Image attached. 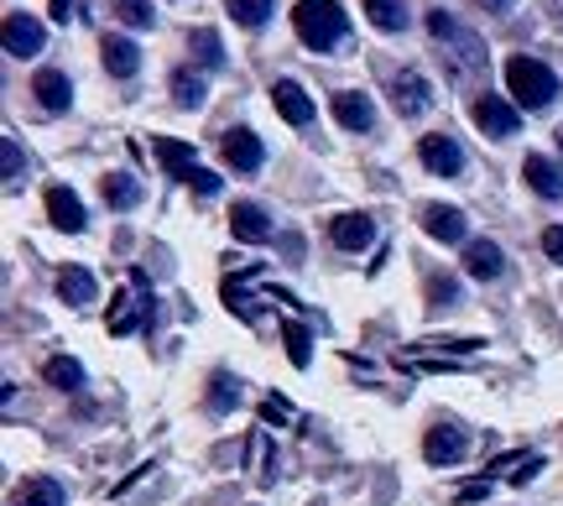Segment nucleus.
Here are the masks:
<instances>
[{"mask_svg": "<svg viewBox=\"0 0 563 506\" xmlns=\"http://www.w3.org/2000/svg\"><path fill=\"white\" fill-rule=\"evenodd\" d=\"M428 32L443 42V68H449V79L454 84L481 79L485 74V47H481V37H475L470 26H460L449 11H433V16H428Z\"/></svg>", "mask_w": 563, "mask_h": 506, "instance_id": "obj_1", "label": "nucleus"}, {"mask_svg": "<svg viewBox=\"0 0 563 506\" xmlns=\"http://www.w3.org/2000/svg\"><path fill=\"white\" fill-rule=\"evenodd\" d=\"M506 95L522 105V110H548V105L559 100V74L548 63L517 53V58L506 63Z\"/></svg>", "mask_w": 563, "mask_h": 506, "instance_id": "obj_2", "label": "nucleus"}, {"mask_svg": "<svg viewBox=\"0 0 563 506\" xmlns=\"http://www.w3.org/2000/svg\"><path fill=\"white\" fill-rule=\"evenodd\" d=\"M292 26H298V37L308 42L313 53H329V47H340V42H344V32H350V16H344L340 0H298Z\"/></svg>", "mask_w": 563, "mask_h": 506, "instance_id": "obj_3", "label": "nucleus"}, {"mask_svg": "<svg viewBox=\"0 0 563 506\" xmlns=\"http://www.w3.org/2000/svg\"><path fill=\"white\" fill-rule=\"evenodd\" d=\"M470 121L481 125L490 142H506V136H517L522 116H517V105H506L501 95H481V100L470 105Z\"/></svg>", "mask_w": 563, "mask_h": 506, "instance_id": "obj_4", "label": "nucleus"}, {"mask_svg": "<svg viewBox=\"0 0 563 506\" xmlns=\"http://www.w3.org/2000/svg\"><path fill=\"white\" fill-rule=\"evenodd\" d=\"M464 449H470V439H464L460 424H433L428 439H422V460L428 465H460Z\"/></svg>", "mask_w": 563, "mask_h": 506, "instance_id": "obj_5", "label": "nucleus"}, {"mask_svg": "<svg viewBox=\"0 0 563 506\" xmlns=\"http://www.w3.org/2000/svg\"><path fill=\"white\" fill-rule=\"evenodd\" d=\"M47 32H42V21H32L26 11H5V53L11 58H37Z\"/></svg>", "mask_w": 563, "mask_h": 506, "instance_id": "obj_6", "label": "nucleus"}, {"mask_svg": "<svg viewBox=\"0 0 563 506\" xmlns=\"http://www.w3.org/2000/svg\"><path fill=\"white\" fill-rule=\"evenodd\" d=\"M418 157L428 173H439V178H460L464 173V152L454 136H422L418 142Z\"/></svg>", "mask_w": 563, "mask_h": 506, "instance_id": "obj_7", "label": "nucleus"}, {"mask_svg": "<svg viewBox=\"0 0 563 506\" xmlns=\"http://www.w3.org/2000/svg\"><path fill=\"white\" fill-rule=\"evenodd\" d=\"M220 152H224V163L235 167V173H256V167L266 163L262 136H256V131H224Z\"/></svg>", "mask_w": 563, "mask_h": 506, "instance_id": "obj_8", "label": "nucleus"}, {"mask_svg": "<svg viewBox=\"0 0 563 506\" xmlns=\"http://www.w3.org/2000/svg\"><path fill=\"white\" fill-rule=\"evenodd\" d=\"M230 230H235V241H245V245L272 241V220H266L262 204H251V199H241L230 209Z\"/></svg>", "mask_w": 563, "mask_h": 506, "instance_id": "obj_9", "label": "nucleus"}, {"mask_svg": "<svg viewBox=\"0 0 563 506\" xmlns=\"http://www.w3.org/2000/svg\"><path fill=\"white\" fill-rule=\"evenodd\" d=\"M391 100H397V110H402V116H422V110L433 105V89H428V79H422L418 68H402V74H397V84H391Z\"/></svg>", "mask_w": 563, "mask_h": 506, "instance_id": "obj_10", "label": "nucleus"}, {"mask_svg": "<svg viewBox=\"0 0 563 506\" xmlns=\"http://www.w3.org/2000/svg\"><path fill=\"white\" fill-rule=\"evenodd\" d=\"M272 105L282 110V121H287V125H308V121H313V100H308V95H302V84H292V79L272 84Z\"/></svg>", "mask_w": 563, "mask_h": 506, "instance_id": "obj_11", "label": "nucleus"}, {"mask_svg": "<svg viewBox=\"0 0 563 506\" xmlns=\"http://www.w3.org/2000/svg\"><path fill=\"white\" fill-rule=\"evenodd\" d=\"M464 272H470V277H481V283H496V277L506 272L501 245L496 241H470L464 245Z\"/></svg>", "mask_w": 563, "mask_h": 506, "instance_id": "obj_12", "label": "nucleus"}, {"mask_svg": "<svg viewBox=\"0 0 563 506\" xmlns=\"http://www.w3.org/2000/svg\"><path fill=\"white\" fill-rule=\"evenodd\" d=\"M32 95H37L42 110H68L74 105V84H68V74H58V68H42L37 79H32Z\"/></svg>", "mask_w": 563, "mask_h": 506, "instance_id": "obj_13", "label": "nucleus"}, {"mask_svg": "<svg viewBox=\"0 0 563 506\" xmlns=\"http://www.w3.org/2000/svg\"><path fill=\"white\" fill-rule=\"evenodd\" d=\"M334 121H340L344 131H371V125H376V105L365 100V95H355V89H340V95H334Z\"/></svg>", "mask_w": 563, "mask_h": 506, "instance_id": "obj_14", "label": "nucleus"}, {"mask_svg": "<svg viewBox=\"0 0 563 506\" xmlns=\"http://www.w3.org/2000/svg\"><path fill=\"white\" fill-rule=\"evenodd\" d=\"M329 235L340 251H365V245L376 241V220L371 215H340V220L329 224Z\"/></svg>", "mask_w": 563, "mask_h": 506, "instance_id": "obj_15", "label": "nucleus"}, {"mask_svg": "<svg viewBox=\"0 0 563 506\" xmlns=\"http://www.w3.org/2000/svg\"><path fill=\"white\" fill-rule=\"evenodd\" d=\"M47 215H53V224H58V230H68V235H79L84 224H89L79 194H68V188H47Z\"/></svg>", "mask_w": 563, "mask_h": 506, "instance_id": "obj_16", "label": "nucleus"}, {"mask_svg": "<svg viewBox=\"0 0 563 506\" xmlns=\"http://www.w3.org/2000/svg\"><path fill=\"white\" fill-rule=\"evenodd\" d=\"M100 58H104V68H110L115 79H136L141 47H136L131 37H104V42H100Z\"/></svg>", "mask_w": 563, "mask_h": 506, "instance_id": "obj_17", "label": "nucleus"}, {"mask_svg": "<svg viewBox=\"0 0 563 506\" xmlns=\"http://www.w3.org/2000/svg\"><path fill=\"white\" fill-rule=\"evenodd\" d=\"M422 230H428L433 241L454 245V241H464V215L449 209V204H428V209H422Z\"/></svg>", "mask_w": 563, "mask_h": 506, "instance_id": "obj_18", "label": "nucleus"}, {"mask_svg": "<svg viewBox=\"0 0 563 506\" xmlns=\"http://www.w3.org/2000/svg\"><path fill=\"white\" fill-rule=\"evenodd\" d=\"M152 152H157V163L167 167L173 178H183V183H188V173H199V163H194V146L178 142V136H157V142H152Z\"/></svg>", "mask_w": 563, "mask_h": 506, "instance_id": "obj_19", "label": "nucleus"}, {"mask_svg": "<svg viewBox=\"0 0 563 506\" xmlns=\"http://www.w3.org/2000/svg\"><path fill=\"white\" fill-rule=\"evenodd\" d=\"M522 178H527V188H532L538 199H563V173L548 163V157H527Z\"/></svg>", "mask_w": 563, "mask_h": 506, "instance_id": "obj_20", "label": "nucleus"}, {"mask_svg": "<svg viewBox=\"0 0 563 506\" xmlns=\"http://www.w3.org/2000/svg\"><path fill=\"white\" fill-rule=\"evenodd\" d=\"M11 506H63V486L53 475H26L11 496Z\"/></svg>", "mask_w": 563, "mask_h": 506, "instance_id": "obj_21", "label": "nucleus"}, {"mask_svg": "<svg viewBox=\"0 0 563 506\" xmlns=\"http://www.w3.org/2000/svg\"><path fill=\"white\" fill-rule=\"evenodd\" d=\"M58 298L63 304H74V308L95 304V277H89L84 266H63L58 272Z\"/></svg>", "mask_w": 563, "mask_h": 506, "instance_id": "obj_22", "label": "nucleus"}, {"mask_svg": "<svg viewBox=\"0 0 563 506\" xmlns=\"http://www.w3.org/2000/svg\"><path fill=\"white\" fill-rule=\"evenodd\" d=\"M131 287L141 293V266L131 272ZM136 293H121V298H115V308H110V334H131V329L141 324V304H136Z\"/></svg>", "mask_w": 563, "mask_h": 506, "instance_id": "obj_23", "label": "nucleus"}, {"mask_svg": "<svg viewBox=\"0 0 563 506\" xmlns=\"http://www.w3.org/2000/svg\"><path fill=\"white\" fill-rule=\"evenodd\" d=\"M104 204H110V209H136L141 183L131 178V173H110V178H104Z\"/></svg>", "mask_w": 563, "mask_h": 506, "instance_id": "obj_24", "label": "nucleus"}, {"mask_svg": "<svg viewBox=\"0 0 563 506\" xmlns=\"http://www.w3.org/2000/svg\"><path fill=\"white\" fill-rule=\"evenodd\" d=\"M235 403H241V382L230 371H214L209 376V413H230Z\"/></svg>", "mask_w": 563, "mask_h": 506, "instance_id": "obj_25", "label": "nucleus"}, {"mask_svg": "<svg viewBox=\"0 0 563 506\" xmlns=\"http://www.w3.org/2000/svg\"><path fill=\"white\" fill-rule=\"evenodd\" d=\"M42 371H47V382L58 386V392H79V386H84V365L68 361V355H53Z\"/></svg>", "mask_w": 563, "mask_h": 506, "instance_id": "obj_26", "label": "nucleus"}, {"mask_svg": "<svg viewBox=\"0 0 563 506\" xmlns=\"http://www.w3.org/2000/svg\"><path fill=\"white\" fill-rule=\"evenodd\" d=\"M365 16L376 21L382 32H402V26H407V11H402V0H365Z\"/></svg>", "mask_w": 563, "mask_h": 506, "instance_id": "obj_27", "label": "nucleus"}, {"mask_svg": "<svg viewBox=\"0 0 563 506\" xmlns=\"http://www.w3.org/2000/svg\"><path fill=\"white\" fill-rule=\"evenodd\" d=\"M173 100H178L183 110H199V105H203V79H199V74L178 68V74H173Z\"/></svg>", "mask_w": 563, "mask_h": 506, "instance_id": "obj_28", "label": "nucleus"}, {"mask_svg": "<svg viewBox=\"0 0 563 506\" xmlns=\"http://www.w3.org/2000/svg\"><path fill=\"white\" fill-rule=\"evenodd\" d=\"M224 11L241 21V26H266V16H272V0H224Z\"/></svg>", "mask_w": 563, "mask_h": 506, "instance_id": "obj_29", "label": "nucleus"}, {"mask_svg": "<svg viewBox=\"0 0 563 506\" xmlns=\"http://www.w3.org/2000/svg\"><path fill=\"white\" fill-rule=\"evenodd\" d=\"M282 340H287V355H292V365H308V355H313V350H308V344H313V334H308L298 319H287V324H282Z\"/></svg>", "mask_w": 563, "mask_h": 506, "instance_id": "obj_30", "label": "nucleus"}, {"mask_svg": "<svg viewBox=\"0 0 563 506\" xmlns=\"http://www.w3.org/2000/svg\"><path fill=\"white\" fill-rule=\"evenodd\" d=\"M194 53H199V63H203V68H224L220 32H209V26H199V32H194Z\"/></svg>", "mask_w": 563, "mask_h": 506, "instance_id": "obj_31", "label": "nucleus"}, {"mask_svg": "<svg viewBox=\"0 0 563 506\" xmlns=\"http://www.w3.org/2000/svg\"><path fill=\"white\" fill-rule=\"evenodd\" d=\"M110 16H121L125 26H152V0H110Z\"/></svg>", "mask_w": 563, "mask_h": 506, "instance_id": "obj_32", "label": "nucleus"}, {"mask_svg": "<svg viewBox=\"0 0 563 506\" xmlns=\"http://www.w3.org/2000/svg\"><path fill=\"white\" fill-rule=\"evenodd\" d=\"M0 157H5V188H16L21 183V146H16V136H5V142H0Z\"/></svg>", "mask_w": 563, "mask_h": 506, "instance_id": "obj_33", "label": "nucleus"}, {"mask_svg": "<svg viewBox=\"0 0 563 506\" xmlns=\"http://www.w3.org/2000/svg\"><path fill=\"white\" fill-rule=\"evenodd\" d=\"M188 188H194V194H203V199H214V194H220V178H214L209 167H199V173H188Z\"/></svg>", "mask_w": 563, "mask_h": 506, "instance_id": "obj_34", "label": "nucleus"}, {"mask_svg": "<svg viewBox=\"0 0 563 506\" xmlns=\"http://www.w3.org/2000/svg\"><path fill=\"white\" fill-rule=\"evenodd\" d=\"M428 298H433V304H454V298H460V287L449 283V277H433V283H428Z\"/></svg>", "mask_w": 563, "mask_h": 506, "instance_id": "obj_35", "label": "nucleus"}, {"mask_svg": "<svg viewBox=\"0 0 563 506\" xmlns=\"http://www.w3.org/2000/svg\"><path fill=\"white\" fill-rule=\"evenodd\" d=\"M543 251L553 256V262H563V224H548L543 230Z\"/></svg>", "mask_w": 563, "mask_h": 506, "instance_id": "obj_36", "label": "nucleus"}, {"mask_svg": "<svg viewBox=\"0 0 563 506\" xmlns=\"http://www.w3.org/2000/svg\"><path fill=\"white\" fill-rule=\"evenodd\" d=\"M282 418H287V403H282V397H266V403H262V424H282Z\"/></svg>", "mask_w": 563, "mask_h": 506, "instance_id": "obj_37", "label": "nucleus"}, {"mask_svg": "<svg viewBox=\"0 0 563 506\" xmlns=\"http://www.w3.org/2000/svg\"><path fill=\"white\" fill-rule=\"evenodd\" d=\"M538 470H543V454H532V460H527V465L517 470V475H511V486H527V481H532Z\"/></svg>", "mask_w": 563, "mask_h": 506, "instance_id": "obj_38", "label": "nucleus"}, {"mask_svg": "<svg viewBox=\"0 0 563 506\" xmlns=\"http://www.w3.org/2000/svg\"><path fill=\"white\" fill-rule=\"evenodd\" d=\"M74 16H79V0H53V21H63V26H68Z\"/></svg>", "mask_w": 563, "mask_h": 506, "instance_id": "obj_39", "label": "nucleus"}, {"mask_svg": "<svg viewBox=\"0 0 563 506\" xmlns=\"http://www.w3.org/2000/svg\"><path fill=\"white\" fill-rule=\"evenodd\" d=\"M481 496H490V481H475V486L460 491V502H481Z\"/></svg>", "mask_w": 563, "mask_h": 506, "instance_id": "obj_40", "label": "nucleus"}, {"mask_svg": "<svg viewBox=\"0 0 563 506\" xmlns=\"http://www.w3.org/2000/svg\"><path fill=\"white\" fill-rule=\"evenodd\" d=\"M548 11H553V21H559V32H563V0H548Z\"/></svg>", "mask_w": 563, "mask_h": 506, "instance_id": "obj_41", "label": "nucleus"}, {"mask_svg": "<svg viewBox=\"0 0 563 506\" xmlns=\"http://www.w3.org/2000/svg\"><path fill=\"white\" fill-rule=\"evenodd\" d=\"M485 6H501V11H506V6H511V0H485Z\"/></svg>", "mask_w": 563, "mask_h": 506, "instance_id": "obj_42", "label": "nucleus"}, {"mask_svg": "<svg viewBox=\"0 0 563 506\" xmlns=\"http://www.w3.org/2000/svg\"><path fill=\"white\" fill-rule=\"evenodd\" d=\"M559 152H563V131H559Z\"/></svg>", "mask_w": 563, "mask_h": 506, "instance_id": "obj_43", "label": "nucleus"}]
</instances>
